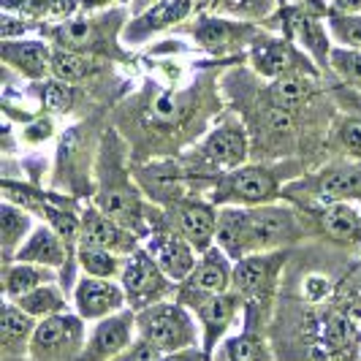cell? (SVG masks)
Segmentation results:
<instances>
[{
  "label": "cell",
  "mask_w": 361,
  "mask_h": 361,
  "mask_svg": "<svg viewBox=\"0 0 361 361\" xmlns=\"http://www.w3.org/2000/svg\"><path fill=\"white\" fill-rule=\"evenodd\" d=\"M334 142L343 147L345 155L361 161V117H345L334 130Z\"/></svg>",
  "instance_id": "74e56055"
},
{
  "label": "cell",
  "mask_w": 361,
  "mask_h": 361,
  "mask_svg": "<svg viewBox=\"0 0 361 361\" xmlns=\"http://www.w3.org/2000/svg\"><path fill=\"white\" fill-rule=\"evenodd\" d=\"M52 41L60 49L101 57L114 49V27L109 25V17L101 19H68L49 30Z\"/></svg>",
  "instance_id": "8fae6325"
},
{
  "label": "cell",
  "mask_w": 361,
  "mask_h": 361,
  "mask_svg": "<svg viewBox=\"0 0 361 361\" xmlns=\"http://www.w3.org/2000/svg\"><path fill=\"white\" fill-rule=\"evenodd\" d=\"M79 0H3L6 11L17 8L19 14H27L33 19H47V17H68L76 8Z\"/></svg>",
  "instance_id": "d6a6232c"
},
{
  "label": "cell",
  "mask_w": 361,
  "mask_h": 361,
  "mask_svg": "<svg viewBox=\"0 0 361 361\" xmlns=\"http://www.w3.org/2000/svg\"><path fill=\"white\" fill-rule=\"evenodd\" d=\"M245 220H247V255L271 253L305 234L296 212L277 204L250 207L245 209Z\"/></svg>",
  "instance_id": "5b68a950"
},
{
  "label": "cell",
  "mask_w": 361,
  "mask_h": 361,
  "mask_svg": "<svg viewBox=\"0 0 361 361\" xmlns=\"http://www.w3.org/2000/svg\"><path fill=\"white\" fill-rule=\"evenodd\" d=\"M30 234H33L30 215L14 201H3V207H0V247H3L6 264H11V258H17V250L25 245V236Z\"/></svg>",
  "instance_id": "484cf974"
},
{
  "label": "cell",
  "mask_w": 361,
  "mask_h": 361,
  "mask_svg": "<svg viewBox=\"0 0 361 361\" xmlns=\"http://www.w3.org/2000/svg\"><path fill=\"white\" fill-rule=\"evenodd\" d=\"M27 30V22L14 19L11 14H3V41H14V36H22Z\"/></svg>",
  "instance_id": "b9f144b4"
},
{
  "label": "cell",
  "mask_w": 361,
  "mask_h": 361,
  "mask_svg": "<svg viewBox=\"0 0 361 361\" xmlns=\"http://www.w3.org/2000/svg\"><path fill=\"white\" fill-rule=\"evenodd\" d=\"M174 223H177V234H182L196 253H207L215 242L217 234V212L212 204L199 199L180 201L174 207Z\"/></svg>",
  "instance_id": "2e32d148"
},
{
  "label": "cell",
  "mask_w": 361,
  "mask_h": 361,
  "mask_svg": "<svg viewBox=\"0 0 361 361\" xmlns=\"http://www.w3.org/2000/svg\"><path fill=\"white\" fill-rule=\"evenodd\" d=\"M73 106V87L68 82L60 79H49L41 85V109L47 111H68Z\"/></svg>",
  "instance_id": "8d00e7d4"
},
{
  "label": "cell",
  "mask_w": 361,
  "mask_h": 361,
  "mask_svg": "<svg viewBox=\"0 0 361 361\" xmlns=\"http://www.w3.org/2000/svg\"><path fill=\"white\" fill-rule=\"evenodd\" d=\"M193 38L199 41L204 49L215 54L234 52L239 47L255 41V27L242 25V22H228V19L217 17H201L193 27Z\"/></svg>",
  "instance_id": "ac0fdd59"
},
{
  "label": "cell",
  "mask_w": 361,
  "mask_h": 361,
  "mask_svg": "<svg viewBox=\"0 0 361 361\" xmlns=\"http://www.w3.org/2000/svg\"><path fill=\"white\" fill-rule=\"evenodd\" d=\"M54 280V274L49 267H41V264H6L3 269V290H6V299H19L30 290L41 288V286H49Z\"/></svg>",
  "instance_id": "83f0119b"
},
{
  "label": "cell",
  "mask_w": 361,
  "mask_h": 361,
  "mask_svg": "<svg viewBox=\"0 0 361 361\" xmlns=\"http://www.w3.org/2000/svg\"><path fill=\"white\" fill-rule=\"evenodd\" d=\"M139 337L161 348L163 353H177L185 348H196V324L180 302H158L152 307L139 310L136 315Z\"/></svg>",
  "instance_id": "277c9868"
},
{
  "label": "cell",
  "mask_w": 361,
  "mask_h": 361,
  "mask_svg": "<svg viewBox=\"0 0 361 361\" xmlns=\"http://www.w3.org/2000/svg\"><path fill=\"white\" fill-rule=\"evenodd\" d=\"M54 133V126L52 120H47V117H41V120H33L30 126L25 128V139L27 142H33V145H41L44 139H49Z\"/></svg>",
  "instance_id": "60d3db41"
},
{
  "label": "cell",
  "mask_w": 361,
  "mask_h": 361,
  "mask_svg": "<svg viewBox=\"0 0 361 361\" xmlns=\"http://www.w3.org/2000/svg\"><path fill=\"white\" fill-rule=\"evenodd\" d=\"M36 331V321L30 312L19 307L17 302L3 305L0 315V348H3V359H22L25 353H30V340Z\"/></svg>",
  "instance_id": "7402d4cb"
},
{
  "label": "cell",
  "mask_w": 361,
  "mask_h": 361,
  "mask_svg": "<svg viewBox=\"0 0 361 361\" xmlns=\"http://www.w3.org/2000/svg\"><path fill=\"white\" fill-rule=\"evenodd\" d=\"M136 231L126 228L123 223H117L114 217L101 212L98 207L85 209L82 215V239L79 245H92V247H104L117 255H130L136 250Z\"/></svg>",
  "instance_id": "5bb4252c"
},
{
  "label": "cell",
  "mask_w": 361,
  "mask_h": 361,
  "mask_svg": "<svg viewBox=\"0 0 361 361\" xmlns=\"http://www.w3.org/2000/svg\"><path fill=\"white\" fill-rule=\"evenodd\" d=\"M0 52L6 66L27 79H44L47 71H52V49L41 41H3Z\"/></svg>",
  "instance_id": "603a6c76"
},
{
  "label": "cell",
  "mask_w": 361,
  "mask_h": 361,
  "mask_svg": "<svg viewBox=\"0 0 361 361\" xmlns=\"http://www.w3.org/2000/svg\"><path fill=\"white\" fill-rule=\"evenodd\" d=\"M253 63L258 73L269 79L286 76V73H315L307 57H299L286 41H274V38H255Z\"/></svg>",
  "instance_id": "ffe728a7"
},
{
  "label": "cell",
  "mask_w": 361,
  "mask_h": 361,
  "mask_svg": "<svg viewBox=\"0 0 361 361\" xmlns=\"http://www.w3.org/2000/svg\"><path fill=\"white\" fill-rule=\"evenodd\" d=\"M82 321L68 312L49 315L36 326L30 340V359L33 361H76L85 337H82Z\"/></svg>",
  "instance_id": "52a82bcc"
},
{
  "label": "cell",
  "mask_w": 361,
  "mask_h": 361,
  "mask_svg": "<svg viewBox=\"0 0 361 361\" xmlns=\"http://www.w3.org/2000/svg\"><path fill=\"white\" fill-rule=\"evenodd\" d=\"M247 161V133L236 120L217 126L196 149L193 171H231Z\"/></svg>",
  "instance_id": "ba28073f"
},
{
  "label": "cell",
  "mask_w": 361,
  "mask_h": 361,
  "mask_svg": "<svg viewBox=\"0 0 361 361\" xmlns=\"http://www.w3.org/2000/svg\"><path fill=\"white\" fill-rule=\"evenodd\" d=\"M242 305H245V299L236 290H226V293H215V296L204 299L201 305L193 307V312L199 315L201 326H204V356H207V361L212 359L217 343L223 340L228 326L234 324Z\"/></svg>",
  "instance_id": "9a60e30c"
},
{
  "label": "cell",
  "mask_w": 361,
  "mask_h": 361,
  "mask_svg": "<svg viewBox=\"0 0 361 361\" xmlns=\"http://www.w3.org/2000/svg\"><path fill=\"white\" fill-rule=\"evenodd\" d=\"M288 30L290 36H296L302 44H305V49H307L321 66L329 63V38H326V30L324 25L318 22V17H312L310 11H290L288 14Z\"/></svg>",
  "instance_id": "f1b7e54d"
},
{
  "label": "cell",
  "mask_w": 361,
  "mask_h": 361,
  "mask_svg": "<svg viewBox=\"0 0 361 361\" xmlns=\"http://www.w3.org/2000/svg\"><path fill=\"white\" fill-rule=\"evenodd\" d=\"M147 250L174 283H185L190 271L196 269V247L177 231H158L149 239Z\"/></svg>",
  "instance_id": "e0dca14e"
},
{
  "label": "cell",
  "mask_w": 361,
  "mask_h": 361,
  "mask_svg": "<svg viewBox=\"0 0 361 361\" xmlns=\"http://www.w3.org/2000/svg\"><path fill=\"white\" fill-rule=\"evenodd\" d=\"M8 302H11V299H8ZM14 302H17L25 312H30L33 318H49V315H60V312L68 310V302H66L63 290L54 288L52 283H49V286H41V288H36V290H30V293L19 296V299H14Z\"/></svg>",
  "instance_id": "4dcf8cb0"
},
{
  "label": "cell",
  "mask_w": 361,
  "mask_h": 361,
  "mask_svg": "<svg viewBox=\"0 0 361 361\" xmlns=\"http://www.w3.org/2000/svg\"><path fill=\"white\" fill-rule=\"evenodd\" d=\"M280 171L283 166H245L223 171L212 185V204L220 207H261L280 196Z\"/></svg>",
  "instance_id": "3957f363"
},
{
  "label": "cell",
  "mask_w": 361,
  "mask_h": 361,
  "mask_svg": "<svg viewBox=\"0 0 361 361\" xmlns=\"http://www.w3.org/2000/svg\"><path fill=\"white\" fill-rule=\"evenodd\" d=\"M329 30L348 49H361V17L356 14H331Z\"/></svg>",
  "instance_id": "d590c367"
},
{
  "label": "cell",
  "mask_w": 361,
  "mask_h": 361,
  "mask_svg": "<svg viewBox=\"0 0 361 361\" xmlns=\"http://www.w3.org/2000/svg\"><path fill=\"white\" fill-rule=\"evenodd\" d=\"M204 6H220V8H226V11H231V14H264L267 8H269V0H199Z\"/></svg>",
  "instance_id": "ab89813d"
},
{
  "label": "cell",
  "mask_w": 361,
  "mask_h": 361,
  "mask_svg": "<svg viewBox=\"0 0 361 361\" xmlns=\"http://www.w3.org/2000/svg\"><path fill=\"white\" fill-rule=\"evenodd\" d=\"M193 3L196 0H161V3H155L147 14H139V17L128 25L126 30L128 44H142L152 33L166 30V27L182 22V19L193 11Z\"/></svg>",
  "instance_id": "44dd1931"
},
{
  "label": "cell",
  "mask_w": 361,
  "mask_h": 361,
  "mask_svg": "<svg viewBox=\"0 0 361 361\" xmlns=\"http://www.w3.org/2000/svg\"><path fill=\"white\" fill-rule=\"evenodd\" d=\"M117 149L120 147H104L101 155V185H98V209L114 217L117 223H123L126 228L145 234V207L139 201V193L133 190V185L128 180L126 169L117 166Z\"/></svg>",
  "instance_id": "7a4b0ae2"
},
{
  "label": "cell",
  "mask_w": 361,
  "mask_h": 361,
  "mask_svg": "<svg viewBox=\"0 0 361 361\" xmlns=\"http://www.w3.org/2000/svg\"><path fill=\"white\" fill-rule=\"evenodd\" d=\"M130 310H145L158 305L163 296L174 290V280L161 269L149 250H133L126 255V269L120 274Z\"/></svg>",
  "instance_id": "8992f818"
},
{
  "label": "cell",
  "mask_w": 361,
  "mask_h": 361,
  "mask_svg": "<svg viewBox=\"0 0 361 361\" xmlns=\"http://www.w3.org/2000/svg\"><path fill=\"white\" fill-rule=\"evenodd\" d=\"M66 258H68V245L57 236L52 226H41L33 228V234L27 236V242L17 250L14 261L25 264H41V267H60L66 269Z\"/></svg>",
  "instance_id": "cb8c5ba5"
},
{
  "label": "cell",
  "mask_w": 361,
  "mask_h": 361,
  "mask_svg": "<svg viewBox=\"0 0 361 361\" xmlns=\"http://www.w3.org/2000/svg\"><path fill=\"white\" fill-rule=\"evenodd\" d=\"M79 264L85 267L90 277H104V280H111L126 269V261L117 253L104 250V247H92V245H79Z\"/></svg>",
  "instance_id": "1f68e13d"
},
{
  "label": "cell",
  "mask_w": 361,
  "mask_h": 361,
  "mask_svg": "<svg viewBox=\"0 0 361 361\" xmlns=\"http://www.w3.org/2000/svg\"><path fill=\"white\" fill-rule=\"evenodd\" d=\"M286 264V253H255L247 255L242 261H236L234 267V290L245 299V305L258 307L261 302H267L274 288V280Z\"/></svg>",
  "instance_id": "30bf717a"
},
{
  "label": "cell",
  "mask_w": 361,
  "mask_h": 361,
  "mask_svg": "<svg viewBox=\"0 0 361 361\" xmlns=\"http://www.w3.org/2000/svg\"><path fill=\"white\" fill-rule=\"evenodd\" d=\"M329 66L340 73V79L348 87L361 92V49H348V47L331 49Z\"/></svg>",
  "instance_id": "836d02e7"
},
{
  "label": "cell",
  "mask_w": 361,
  "mask_h": 361,
  "mask_svg": "<svg viewBox=\"0 0 361 361\" xmlns=\"http://www.w3.org/2000/svg\"><path fill=\"white\" fill-rule=\"evenodd\" d=\"M334 8H340L345 14H353V11H361V0H331Z\"/></svg>",
  "instance_id": "ee69618b"
},
{
  "label": "cell",
  "mask_w": 361,
  "mask_h": 361,
  "mask_svg": "<svg viewBox=\"0 0 361 361\" xmlns=\"http://www.w3.org/2000/svg\"><path fill=\"white\" fill-rule=\"evenodd\" d=\"M312 95H315L312 73H286V76H277L267 87V92H264L269 106L288 109V111H296L299 106H305Z\"/></svg>",
  "instance_id": "d4e9b609"
},
{
  "label": "cell",
  "mask_w": 361,
  "mask_h": 361,
  "mask_svg": "<svg viewBox=\"0 0 361 361\" xmlns=\"http://www.w3.org/2000/svg\"><path fill=\"white\" fill-rule=\"evenodd\" d=\"M196 87L185 92H149L142 109V123L139 126L145 130H152L155 136H163L166 142H182L188 136H199L204 128V117L207 109Z\"/></svg>",
  "instance_id": "6da1fadb"
},
{
  "label": "cell",
  "mask_w": 361,
  "mask_h": 361,
  "mask_svg": "<svg viewBox=\"0 0 361 361\" xmlns=\"http://www.w3.org/2000/svg\"><path fill=\"white\" fill-rule=\"evenodd\" d=\"M126 302H128L126 288H120L111 280H104V277H82L76 283L73 305H76L79 318H85V321H101L106 315H114V312L123 310Z\"/></svg>",
  "instance_id": "4fadbf2b"
},
{
  "label": "cell",
  "mask_w": 361,
  "mask_h": 361,
  "mask_svg": "<svg viewBox=\"0 0 361 361\" xmlns=\"http://www.w3.org/2000/svg\"><path fill=\"white\" fill-rule=\"evenodd\" d=\"M163 361H207V356L199 348H185V350H177V353H166Z\"/></svg>",
  "instance_id": "7bdbcfd3"
},
{
  "label": "cell",
  "mask_w": 361,
  "mask_h": 361,
  "mask_svg": "<svg viewBox=\"0 0 361 361\" xmlns=\"http://www.w3.org/2000/svg\"><path fill=\"white\" fill-rule=\"evenodd\" d=\"M3 361H22V359H3Z\"/></svg>",
  "instance_id": "bcb514c9"
},
{
  "label": "cell",
  "mask_w": 361,
  "mask_h": 361,
  "mask_svg": "<svg viewBox=\"0 0 361 361\" xmlns=\"http://www.w3.org/2000/svg\"><path fill=\"white\" fill-rule=\"evenodd\" d=\"M133 329H136L133 310L114 312L111 318H104L101 324L92 329L90 340L85 343L76 361H114L130 345Z\"/></svg>",
  "instance_id": "7c38bea8"
},
{
  "label": "cell",
  "mask_w": 361,
  "mask_h": 361,
  "mask_svg": "<svg viewBox=\"0 0 361 361\" xmlns=\"http://www.w3.org/2000/svg\"><path fill=\"white\" fill-rule=\"evenodd\" d=\"M321 231L340 245H361V217L345 201L326 204L321 209Z\"/></svg>",
  "instance_id": "4316f807"
},
{
  "label": "cell",
  "mask_w": 361,
  "mask_h": 361,
  "mask_svg": "<svg viewBox=\"0 0 361 361\" xmlns=\"http://www.w3.org/2000/svg\"><path fill=\"white\" fill-rule=\"evenodd\" d=\"M98 63L95 57L82 52H71V49H52V76L60 82H68V85H79L85 82L90 73H95Z\"/></svg>",
  "instance_id": "f546056e"
},
{
  "label": "cell",
  "mask_w": 361,
  "mask_h": 361,
  "mask_svg": "<svg viewBox=\"0 0 361 361\" xmlns=\"http://www.w3.org/2000/svg\"><path fill=\"white\" fill-rule=\"evenodd\" d=\"M234 286V269L228 267V255L220 247H209L207 253H201V261L196 269L190 271V277L180 283V305L193 310L201 305L204 299L215 296V293H226Z\"/></svg>",
  "instance_id": "9c48e42d"
},
{
  "label": "cell",
  "mask_w": 361,
  "mask_h": 361,
  "mask_svg": "<svg viewBox=\"0 0 361 361\" xmlns=\"http://www.w3.org/2000/svg\"><path fill=\"white\" fill-rule=\"evenodd\" d=\"M109 3H114V0H79V6H85V8H101Z\"/></svg>",
  "instance_id": "f6af8a7d"
},
{
  "label": "cell",
  "mask_w": 361,
  "mask_h": 361,
  "mask_svg": "<svg viewBox=\"0 0 361 361\" xmlns=\"http://www.w3.org/2000/svg\"><path fill=\"white\" fill-rule=\"evenodd\" d=\"M310 190L324 204L361 199V161L324 169L310 180Z\"/></svg>",
  "instance_id": "d6986e66"
},
{
  "label": "cell",
  "mask_w": 361,
  "mask_h": 361,
  "mask_svg": "<svg viewBox=\"0 0 361 361\" xmlns=\"http://www.w3.org/2000/svg\"><path fill=\"white\" fill-rule=\"evenodd\" d=\"M226 353H228V361H269L264 340L258 334H250V331L228 340L226 343Z\"/></svg>",
  "instance_id": "e575fe53"
},
{
  "label": "cell",
  "mask_w": 361,
  "mask_h": 361,
  "mask_svg": "<svg viewBox=\"0 0 361 361\" xmlns=\"http://www.w3.org/2000/svg\"><path fill=\"white\" fill-rule=\"evenodd\" d=\"M163 356L166 353H163L161 348H155L152 343H147L145 337H139L136 343L128 345L114 361H163Z\"/></svg>",
  "instance_id": "f35d334b"
}]
</instances>
